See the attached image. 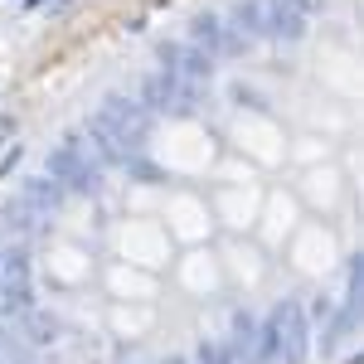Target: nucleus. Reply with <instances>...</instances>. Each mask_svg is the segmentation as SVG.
<instances>
[{
  "instance_id": "1",
  "label": "nucleus",
  "mask_w": 364,
  "mask_h": 364,
  "mask_svg": "<svg viewBox=\"0 0 364 364\" xmlns=\"http://www.w3.org/2000/svg\"><path fill=\"white\" fill-rule=\"evenodd\" d=\"M44 175L58 180V185H68V190H78V195H97V185H102V166H92L83 151L73 146V136L44 156Z\"/></svg>"
},
{
  "instance_id": "2",
  "label": "nucleus",
  "mask_w": 364,
  "mask_h": 364,
  "mask_svg": "<svg viewBox=\"0 0 364 364\" xmlns=\"http://www.w3.org/2000/svg\"><path fill=\"white\" fill-rule=\"evenodd\" d=\"M272 336H277V360L282 364H306L311 355V321L301 301H282L272 316Z\"/></svg>"
},
{
  "instance_id": "3",
  "label": "nucleus",
  "mask_w": 364,
  "mask_h": 364,
  "mask_svg": "<svg viewBox=\"0 0 364 364\" xmlns=\"http://www.w3.org/2000/svg\"><path fill=\"white\" fill-rule=\"evenodd\" d=\"M97 117L112 127L117 136H122V146L127 151H141V141H146V127H151V112L141 107V102H132V97H102V107H97Z\"/></svg>"
},
{
  "instance_id": "4",
  "label": "nucleus",
  "mask_w": 364,
  "mask_h": 364,
  "mask_svg": "<svg viewBox=\"0 0 364 364\" xmlns=\"http://www.w3.org/2000/svg\"><path fill=\"white\" fill-rule=\"evenodd\" d=\"M161 68H170L180 83H209L214 78V54H204L199 44H161Z\"/></svg>"
},
{
  "instance_id": "5",
  "label": "nucleus",
  "mask_w": 364,
  "mask_h": 364,
  "mask_svg": "<svg viewBox=\"0 0 364 364\" xmlns=\"http://www.w3.org/2000/svg\"><path fill=\"white\" fill-rule=\"evenodd\" d=\"M306 20L311 15L301 5H291V0H262V25H267L272 39H287V44L301 39V34H306Z\"/></svg>"
},
{
  "instance_id": "6",
  "label": "nucleus",
  "mask_w": 364,
  "mask_h": 364,
  "mask_svg": "<svg viewBox=\"0 0 364 364\" xmlns=\"http://www.w3.org/2000/svg\"><path fill=\"white\" fill-rule=\"evenodd\" d=\"M20 204H25L29 214L49 219L58 204H63V185H58V180H49V175H39V180H25V195H20Z\"/></svg>"
},
{
  "instance_id": "7",
  "label": "nucleus",
  "mask_w": 364,
  "mask_h": 364,
  "mask_svg": "<svg viewBox=\"0 0 364 364\" xmlns=\"http://www.w3.org/2000/svg\"><path fill=\"white\" fill-rule=\"evenodd\" d=\"M190 39H195L204 54H228V25L219 20V15H195Z\"/></svg>"
},
{
  "instance_id": "8",
  "label": "nucleus",
  "mask_w": 364,
  "mask_h": 364,
  "mask_svg": "<svg viewBox=\"0 0 364 364\" xmlns=\"http://www.w3.org/2000/svg\"><path fill=\"white\" fill-rule=\"evenodd\" d=\"M228 20H233L228 29H238V34H243L248 44H252V39H262V34H267V25H262V0H238Z\"/></svg>"
},
{
  "instance_id": "9",
  "label": "nucleus",
  "mask_w": 364,
  "mask_h": 364,
  "mask_svg": "<svg viewBox=\"0 0 364 364\" xmlns=\"http://www.w3.org/2000/svg\"><path fill=\"white\" fill-rule=\"evenodd\" d=\"M355 321H360V301H345V306L336 311V321H331L326 340H321V350H326V355H331V350H340V345L350 340V331H355Z\"/></svg>"
},
{
  "instance_id": "10",
  "label": "nucleus",
  "mask_w": 364,
  "mask_h": 364,
  "mask_svg": "<svg viewBox=\"0 0 364 364\" xmlns=\"http://www.w3.org/2000/svg\"><path fill=\"white\" fill-rule=\"evenodd\" d=\"M58 340V321L49 311H25V345H54Z\"/></svg>"
},
{
  "instance_id": "11",
  "label": "nucleus",
  "mask_w": 364,
  "mask_h": 364,
  "mask_svg": "<svg viewBox=\"0 0 364 364\" xmlns=\"http://www.w3.org/2000/svg\"><path fill=\"white\" fill-rule=\"evenodd\" d=\"M34 306L29 282H0V316H25Z\"/></svg>"
},
{
  "instance_id": "12",
  "label": "nucleus",
  "mask_w": 364,
  "mask_h": 364,
  "mask_svg": "<svg viewBox=\"0 0 364 364\" xmlns=\"http://www.w3.org/2000/svg\"><path fill=\"white\" fill-rule=\"evenodd\" d=\"M0 282H29V257L20 248L0 252Z\"/></svg>"
},
{
  "instance_id": "13",
  "label": "nucleus",
  "mask_w": 364,
  "mask_h": 364,
  "mask_svg": "<svg viewBox=\"0 0 364 364\" xmlns=\"http://www.w3.org/2000/svg\"><path fill=\"white\" fill-rule=\"evenodd\" d=\"M34 219H39V214H29V209L20 204V199L0 209V224H5V228H15V233H29V228H34Z\"/></svg>"
},
{
  "instance_id": "14",
  "label": "nucleus",
  "mask_w": 364,
  "mask_h": 364,
  "mask_svg": "<svg viewBox=\"0 0 364 364\" xmlns=\"http://www.w3.org/2000/svg\"><path fill=\"white\" fill-rule=\"evenodd\" d=\"M122 166H127V175H136L141 185H161V180H166V175H161V170L151 166V161H141V156H127V161H122Z\"/></svg>"
},
{
  "instance_id": "15",
  "label": "nucleus",
  "mask_w": 364,
  "mask_h": 364,
  "mask_svg": "<svg viewBox=\"0 0 364 364\" xmlns=\"http://www.w3.org/2000/svg\"><path fill=\"white\" fill-rule=\"evenodd\" d=\"M195 364H233V360H228V350L219 345V340H199V350H195Z\"/></svg>"
},
{
  "instance_id": "16",
  "label": "nucleus",
  "mask_w": 364,
  "mask_h": 364,
  "mask_svg": "<svg viewBox=\"0 0 364 364\" xmlns=\"http://www.w3.org/2000/svg\"><path fill=\"white\" fill-rule=\"evenodd\" d=\"M233 97H238V102H248V107H257V112H262V97H257L252 87H233Z\"/></svg>"
},
{
  "instance_id": "17",
  "label": "nucleus",
  "mask_w": 364,
  "mask_h": 364,
  "mask_svg": "<svg viewBox=\"0 0 364 364\" xmlns=\"http://www.w3.org/2000/svg\"><path fill=\"white\" fill-rule=\"evenodd\" d=\"M291 5H301V10H306V15H311V10H316L321 0H291Z\"/></svg>"
},
{
  "instance_id": "18",
  "label": "nucleus",
  "mask_w": 364,
  "mask_h": 364,
  "mask_svg": "<svg viewBox=\"0 0 364 364\" xmlns=\"http://www.w3.org/2000/svg\"><path fill=\"white\" fill-rule=\"evenodd\" d=\"M166 364H190V360H180V355H170V360Z\"/></svg>"
}]
</instances>
